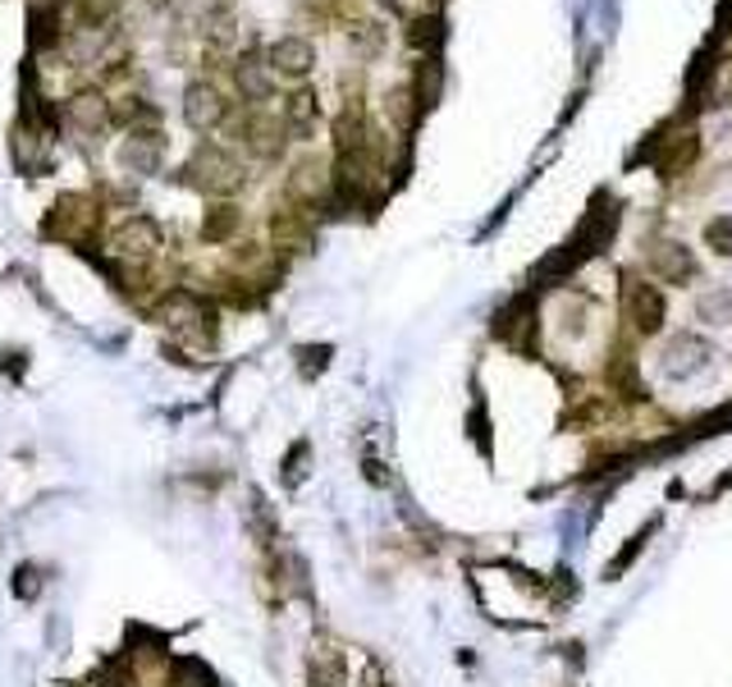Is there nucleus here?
Instances as JSON below:
<instances>
[{"mask_svg": "<svg viewBox=\"0 0 732 687\" xmlns=\"http://www.w3.org/2000/svg\"><path fill=\"white\" fill-rule=\"evenodd\" d=\"M151 321H157L179 349H192V354L211 349V339H215V308L192 289H166L157 302H151Z\"/></svg>", "mask_w": 732, "mask_h": 687, "instance_id": "f257e3e1", "label": "nucleus"}, {"mask_svg": "<svg viewBox=\"0 0 732 687\" xmlns=\"http://www.w3.org/2000/svg\"><path fill=\"white\" fill-rule=\"evenodd\" d=\"M183 183L207 193L211 202H224L248 183V170H243V157L229 142L202 138L198 147H192V157L183 161Z\"/></svg>", "mask_w": 732, "mask_h": 687, "instance_id": "f03ea898", "label": "nucleus"}, {"mask_svg": "<svg viewBox=\"0 0 732 687\" xmlns=\"http://www.w3.org/2000/svg\"><path fill=\"white\" fill-rule=\"evenodd\" d=\"M110 261L114 266H157L161 248H166V229L157 216H147V211H129L110 225Z\"/></svg>", "mask_w": 732, "mask_h": 687, "instance_id": "7ed1b4c3", "label": "nucleus"}, {"mask_svg": "<svg viewBox=\"0 0 732 687\" xmlns=\"http://www.w3.org/2000/svg\"><path fill=\"white\" fill-rule=\"evenodd\" d=\"M284 193L293 207H307V211H317L334 198V170L321 161V157H302L293 161L289 179H284Z\"/></svg>", "mask_w": 732, "mask_h": 687, "instance_id": "20e7f679", "label": "nucleus"}, {"mask_svg": "<svg viewBox=\"0 0 732 687\" xmlns=\"http://www.w3.org/2000/svg\"><path fill=\"white\" fill-rule=\"evenodd\" d=\"M234 114V106L224 101V92L211 83V79H192L183 88V120L192 133H215L224 129V120Z\"/></svg>", "mask_w": 732, "mask_h": 687, "instance_id": "39448f33", "label": "nucleus"}, {"mask_svg": "<svg viewBox=\"0 0 732 687\" xmlns=\"http://www.w3.org/2000/svg\"><path fill=\"white\" fill-rule=\"evenodd\" d=\"M623 312L641 335H660L664 330V293L641 276H623Z\"/></svg>", "mask_w": 732, "mask_h": 687, "instance_id": "423d86ee", "label": "nucleus"}, {"mask_svg": "<svg viewBox=\"0 0 732 687\" xmlns=\"http://www.w3.org/2000/svg\"><path fill=\"white\" fill-rule=\"evenodd\" d=\"M229 83H234V92L248 110H261L275 97V73H271V64H265V56H239L234 64H229Z\"/></svg>", "mask_w": 732, "mask_h": 687, "instance_id": "0eeeda50", "label": "nucleus"}, {"mask_svg": "<svg viewBox=\"0 0 732 687\" xmlns=\"http://www.w3.org/2000/svg\"><path fill=\"white\" fill-rule=\"evenodd\" d=\"M710 358H714V349H710V344H705L701 335H673L660 367H664L669 380H691L696 371L710 367Z\"/></svg>", "mask_w": 732, "mask_h": 687, "instance_id": "6e6552de", "label": "nucleus"}, {"mask_svg": "<svg viewBox=\"0 0 732 687\" xmlns=\"http://www.w3.org/2000/svg\"><path fill=\"white\" fill-rule=\"evenodd\" d=\"M60 114L73 125V129H83V133H101L110 129V97L101 88H79V92H69Z\"/></svg>", "mask_w": 732, "mask_h": 687, "instance_id": "1a4fd4ad", "label": "nucleus"}, {"mask_svg": "<svg viewBox=\"0 0 732 687\" xmlns=\"http://www.w3.org/2000/svg\"><path fill=\"white\" fill-rule=\"evenodd\" d=\"M650 271L660 276L664 285H686V280H696V257H691V248L686 243H678V239H660L650 248Z\"/></svg>", "mask_w": 732, "mask_h": 687, "instance_id": "9d476101", "label": "nucleus"}, {"mask_svg": "<svg viewBox=\"0 0 732 687\" xmlns=\"http://www.w3.org/2000/svg\"><path fill=\"white\" fill-rule=\"evenodd\" d=\"M265 64H271V73H284V79H307L317 69V47L307 37H280L265 51Z\"/></svg>", "mask_w": 732, "mask_h": 687, "instance_id": "9b49d317", "label": "nucleus"}, {"mask_svg": "<svg viewBox=\"0 0 732 687\" xmlns=\"http://www.w3.org/2000/svg\"><path fill=\"white\" fill-rule=\"evenodd\" d=\"M280 120H284V129H289V138H312L317 133V125H321V97H317V88H293L289 97H284V110H280Z\"/></svg>", "mask_w": 732, "mask_h": 687, "instance_id": "f8f14e48", "label": "nucleus"}, {"mask_svg": "<svg viewBox=\"0 0 732 687\" xmlns=\"http://www.w3.org/2000/svg\"><path fill=\"white\" fill-rule=\"evenodd\" d=\"M696 133H678V138H654V147H650V157H654V166H660V175L664 179H673L678 170H686L691 161H696Z\"/></svg>", "mask_w": 732, "mask_h": 687, "instance_id": "ddd939ff", "label": "nucleus"}, {"mask_svg": "<svg viewBox=\"0 0 732 687\" xmlns=\"http://www.w3.org/2000/svg\"><path fill=\"white\" fill-rule=\"evenodd\" d=\"M243 235V211H239V202H211L207 207V216H202V239L207 243H220V248H229Z\"/></svg>", "mask_w": 732, "mask_h": 687, "instance_id": "4468645a", "label": "nucleus"}, {"mask_svg": "<svg viewBox=\"0 0 732 687\" xmlns=\"http://www.w3.org/2000/svg\"><path fill=\"white\" fill-rule=\"evenodd\" d=\"M732 317V289H705L696 298V321L705 326H723Z\"/></svg>", "mask_w": 732, "mask_h": 687, "instance_id": "2eb2a0df", "label": "nucleus"}, {"mask_svg": "<svg viewBox=\"0 0 732 687\" xmlns=\"http://www.w3.org/2000/svg\"><path fill=\"white\" fill-rule=\"evenodd\" d=\"M705 106H732V56H723L705 79Z\"/></svg>", "mask_w": 732, "mask_h": 687, "instance_id": "dca6fc26", "label": "nucleus"}, {"mask_svg": "<svg viewBox=\"0 0 732 687\" xmlns=\"http://www.w3.org/2000/svg\"><path fill=\"white\" fill-rule=\"evenodd\" d=\"M417 97H412V88L403 83V88H394L390 97H384V114H390V120L399 125V129H412V120H417Z\"/></svg>", "mask_w": 732, "mask_h": 687, "instance_id": "f3484780", "label": "nucleus"}, {"mask_svg": "<svg viewBox=\"0 0 732 687\" xmlns=\"http://www.w3.org/2000/svg\"><path fill=\"white\" fill-rule=\"evenodd\" d=\"M705 243L714 257H732V216H714L705 225Z\"/></svg>", "mask_w": 732, "mask_h": 687, "instance_id": "a211bd4d", "label": "nucleus"}, {"mask_svg": "<svg viewBox=\"0 0 732 687\" xmlns=\"http://www.w3.org/2000/svg\"><path fill=\"white\" fill-rule=\"evenodd\" d=\"M349 42H353L362 56H375V51L384 47V28H380V23H353V28H349Z\"/></svg>", "mask_w": 732, "mask_h": 687, "instance_id": "6ab92c4d", "label": "nucleus"}, {"mask_svg": "<svg viewBox=\"0 0 732 687\" xmlns=\"http://www.w3.org/2000/svg\"><path fill=\"white\" fill-rule=\"evenodd\" d=\"M408 37H412V47H435L440 42V19H417L408 28Z\"/></svg>", "mask_w": 732, "mask_h": 687, "instance_id": "aec40b11", "label": "nucleus"}, {"mask_svg": "<svg viewBox=\"0 0 732 687\" xmlns=\"http://www.w3.org/2000/svg\"><path fill=\"white\" fill-rule=\"evenodd\" d=\"M325 354H330V349H307V354H302V358H307V371H321V367H325Z\"/></svg>", "mask_w": 732, "mask_h": 687, "instance_id": "412c9836", "label": "nucleus"}, {"mask_svg": "<svg viewBox=\"0 0 732 687\" xmlns=\"http://www.w3.org/2000/svg\"><path fill=\"white\" fill-rule=\"evenodd\" d=\"M147 6H157V10H170V0H147Z\"/></svg>", "mask_w": 732, "mask_h": 687, "instance_id": "4be33fe9", "label": "nucleus"}]
</instances>
